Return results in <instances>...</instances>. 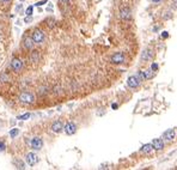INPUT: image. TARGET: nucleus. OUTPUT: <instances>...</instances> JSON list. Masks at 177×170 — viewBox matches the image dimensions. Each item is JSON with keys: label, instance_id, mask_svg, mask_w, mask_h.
Masks as SVG:
<instances>
[{"label": "nucleus", "instance_id": "1", "mask_svg": "<svg viewBox=\"0 0 177 170\" xmlns=\"http://www.w3.org/2000/svg\"><path fill=\"white\" fill-rule=\"evenodd\" d=\"M19 101L22 102V103H25V104H32L34 102H35V96H34L31 92L24 91L19 95Z\"/></svg>", "mask_w": 177, "mask_h": 170}, {"label": "nucleus", "instance_id": "2", "mask_svg": "<svg viewBox=\"0 0 177 170\" xmlns=\"http://www.w3.org/2000/svg\"><path fill=\"white\" fill-rule=\"evenodd\" d=\"M110 62L115 64V65H120V64H123L125 62V54L122 52H116L114 53L111 58H110Z\"/></svg>", "mask_w": 177, "mask_h": 170}, {"label": "nucleus", "instance_id": "3", "mask_svg": "<svg viewBox=\"0 0 177 170\" xmlns=\"http://www.w3.org/2000/svg\"><path fill=\"white\" fill-rule=\"evenodd\" d=\"M152 59H153V50L151 48H145L141 52V55H140L141 62H147V61L152 60Z\"/></svg>", "mask_w": 177, "mask_h": 170}, {"label": "nucleus", "instance_id": "4", "mask_svg": "<svg viewBox=\"0 0 177 170\" xmlns=\"http://www.w3.org/2000/svg\"><path fill=\"white\" fill-rule=\"evenodd\" d=\"M120 18L122 20H129L132 18V10L128 6H122L120 9Z\"/></svg>", "mask_w": 177, "mask_h": 170}, {"label": "nucleus", "instance_id": "5", "mask_svg": "<svg viewBox=\"0 0 177 170\" xmlns=\"http://www.w3.org/2000/svg\"><path fill=\"white\" fill-rule=\"evenodd\" d=\"M30 146L31 148H34V150H41V148L43 147V140L41 139L40 137H34L30 141Z\"/></svg>", "mask_w": 177, "mask_h": 170}, {"label": "nucleus", "instance_id": "6", "mask_svg": "<svg viewBox=\"0 0 177 170\" xmlns=\"http://www.w3.org/2000/svg\"><path fill=\"white\" fill-rule=\"evenodd\" d=\"M32 40H34V42H35V43H42L43 41H44V34H43V31L40 30V29L34 30V32H32Z\"/></svg>", "mask_w": 177, "mask_h": 170}, {"label": "nucleus", "instance_id": "7", "mask_svg": "<svg viewBox=\"0 0 177 170\" xmlns=\"http://www.w3.org/2000/svg\"><path fill=\"white\" fill-rule=\"evenodd\" d=\"M25 161H26V164H28V165L34 167L35 164H37V162H38V157H37V155H36V153H34V152H29L28 155H26Z\"/></svg>", "mask_w": 177, "mask_h": 170}, {"label": "nucleus", "instance_id": "8", "mask_svg": "<svg viewBox=\"0 0 177 170\" xmlns=\"http://www.w3.org/2000/svg\"><path fill=\"white\" fill-rule=\"evenodd\" d=\"M64 131L67 135H73L77 132V125L74 124V122H67V124L65 125Z\"/></svg>", "mask_w": 177, "mask_h": 170}, {"label": "nucleus", "instance_id": "9", "mask_svg": "<svg viewBox=\"0 0 177 170\" xmlns=\"http://www.w3.org/2000/svg\"><path fill=\"white\" fill-rule=\"evenodd\" d=\"M162 138L165 141H172L176 138V131L174 130V128H170V130H168V131H165L164 133H163Z\"/></svg>", "mask_w": 177, "mask_h": 170}, {"label": "nucleus", "instance_id": "10", "mask_svg": "<svg viewBox=\"0 0 177 170\" xmlns=\"http://www.w3.org/2000/svg\"><path fill=\"white\" fill-rule=\"evenodd\" d=\"M23 67V62L20 59H17V58H13L12 61H11V69L15 71V72H19L20 70H22Z\"/></svg>", "mask_w": 177, "mask_h": 170}, {"label": "nucleus", "instance_id": "11", "mask_svg": "<svg viewBox=\"0 0 177 170\" xmlns=\"http://www.w3.org/2000/svg\"><path fill=\"white\" fill-rule=\"evenodd\" d=\"M139 84H140V80L137 76H131L127 79V85L129 87H132V89H137V87L139 86Z\"/></svg>", "mask_w": 177, "mask_h": 170}, {"label": "nucleus", "instance_id": "12", "mask_svg": "<svg viewBox=\"0 0 177 170\" xmlns=\"http://www.w3.org/2000/svg\"><path fill=\"white\" fill-rule=\"evenodd\" d=\"M152 146L154 150L157 151H162L164 148V139L163 138H156L152 140Z\"/></svg>", "mask_w": 177, "mask_h": 170}, {"label": "nucleus", "instance_id": "13", "mask_svg": "<svg viewBox=\"0 0 177 170\" xmlns=\"http://www.w3.org/2000/svg\"><path fill=\"white\" fill-rule=\"evenodd\" d=\"M64 128H65V125H64L61 121H55V122H53V125H52V131H53L54 133H60V132H62Z\"/></svg>", "mask_w": 177, "mask_h": 170}, {"label": "nucleus", "instance_id": "14", "mask_svg": "<svg viewBox=\"0 0 177 170\" xmlns=\"http://www.w3.org/2000/svg\"><path fill=\"white\" fill-rule=\"evenodd\" d=\"M34 40L32 37H25L24 41H23V46H24V48L26 49H32L34 48Z\"/></svg>", "mask_w": 177, "mask_h": 170}, {"label": "nucleus", "instance_id": "15", "mask_svg": "<svg viewBox=\"0 0 177 170\" xmlns=\"http://www.w3.org/2000/svg\"><path fill=\"white\" fill-rule=\"evenodd\" d=\"M152 150H154L153 146H152V142H151V144H145V145H142V146L140 147V152H141V153H145V155L151 153Z\"/></svg>", "mask_w": 177, "mask_h": 170}, {"label": "nucleus", "instance_id": "16", "mask_svg": "<svg viewBox=\"0 0 177 170\" xmlns=\"http://www.w3.org/2000/svg\"><path fill=\"white\" fill-rule=\"evenodd\" d=\"M142 73H144V77H145V80L147 79H152L154 77V71L152 69H148V70H144L142 71Z\"/></svg>", "mask_w": 177, "mask_h": 170}, {"label": "nucleus", "instance_id": "17", "mask_svg": "<svg viewBox=\"0 0 177 170\" xmlns=\"http://www.w3.org/2000/svg\"><path fill=\"white\" fill-rule=\"evenodd\" d=\"M30 60L32 61V62H37V61L40 60V53L38 50H32L31 54H30Z\"/></svg>", "mask_w": 177, "mask_h": 170}, {"label": "nucleus", "instance_id": "18", "mask_svg": "<svg viewBox=\"0 0 177 170\" xmlns=\"http://www.w3.org/2000/svg\"><path fill=\"white\" fill-rule=\"evenodd\" d=\"M15 165L17 169H25V164H24V162L23 161H20V159H15Z\"/></svg>", "mask_w": 177, "mask_h": 170}, {"label": "nucleus", "instance_id": "19", "mask_svg": "<svg viewBox=\"0 0 177 170\" xmlns=\"http://www.w3.org/2000/svg\"><path fill=\"white\" fill-rule=\"evenodd\" d=\"M18 134H19V130H18V128H12V130L10 131V137L11 138H16Z\"/></svg>", "mask_w": 177, "mask_h": 170}, {"label": "nucleus", "instance_id": "20", "mask_svg": "<svg viewBox=\"0 0 177 170\" xmlns=\"http://www.w3.org/2000/svg\"><path fill=\"white\" fill-rule=\"evenodd\" d=\"M46 22H47V25H48L49 28H54V26H55V19L54 18H48Z\"/></svg>", "mask_w": 177, "mask_h": 170}, {"label": "nucleus", "instance_id": "21", "mask_svg": "<svg viewBox=\"0 0 177 170\" xmlns=\"http://www.w3.org/2000/svg\"><path fill=\"white\" fill-rule=\"evenodd\" d=\"M32 11H34V7H32V6H29V7L26 9V11H25V15L26 16H31L32 15Z\"/></svg>", "mask_w": 177, "mask_h": 170}, {"label": "nucleus", "instance_id": "22", "mask_svg": "<svg viewBox=\"0 0 177 170\" xmlns=\"http://www.w3.org/2000/svg\"><path fill=\"white\" fill-rule=\"evenodd\" d=\"M29 118H30V114H29V113H26V114H24V115H20V116H18L19 120H28Z\"/></svg>", "mask_w": 177, "mask_h": 170}, {"label": "nucleus", "instance_id": "23", "mask_svg": "<svg viewBox=\"0 0 177 170\" xmlns=\"http://www.w3.org/2000/svg\"><path fill=\"white\" fill-rule=\"evenodd\" d=\"M48 1L47 0H41V1H37L36 4H35V6H37V7H40V6H42V5H44V4H47Z\"/></svg>", "mask_w": 177, "mask_h": 170}, {"label": "nucleus", "instance_id": "24", "mask_svg": "<svg viewBox=\"0 0 177 170\" xmlns=\"http://www.w3.org/2000/svg\"><path fill=\"white\" fill-rule=\"evenodd\" d=\"M5 148H6V145H5V142H3V141H0V152H3V151H5Z\"/></svg>", "mask_w": 177, "mask_h": 170}, {"label": "nucleus", "instance_id": "25", "mask_svg": "<svg viewBox=\"0 0 177 170\" xmlns=\"http://www.w3.org/2000/svg\"><path fill=\"white\" fill-rule=\"evenodd\" d=\"M38 93H40V95H44V93H47V89H46V87H41V89L38 90Z\"/></svg>", "mask_w": 177, "mask_h": 170}, {"label": "nucleus", "instance_id": "26", "mask_svg": "<svg viewBox=\"0 0 177 170\" xmlns=\"http://www.w3.org/2000/svg\"><path fill=\"white\" fill-rule=\"evenodd\" d=\"M0 80L6 81V80H9V77L6 76V74H1V76H0Z\"/></svg>", "mask_w": 177, "mask_h": 170}, {"label": "nucleus", "instance_id": "27", "mask_svg": "<svg viewBox=\"0 0 177 170\" xmlns=\"http://www.w3.org/2000/svg\"><path fill=\"white\" fill-rule=\"evenodd\" d=\"M151 69H152V70H153V71L156 72V71H157V70H158V64H156V62H154V64H152V66H151Z\"/></svg>", "mask_w": 177, "mask_h": 170}, {"label": "nucleus", "instance_id": "28", "mask_svg": "<svg viewBox=\"0 0 177 170\" xmlns=\"http://www.w3.org/2000/svg\"><path fill=\"white\" fill-rule=\"evenodd\" d=\"M31 20H32L31 16H28V17H26V18L24 19V23H30V22H31Z\"/></svg>", "mask_w": 177, "mask_h": 170}, {"label": "nucleus", "instance_id": "29", "mask_svg": "<svg viewBox=\"0 0 177 170\" xmlns=\"http://www.w3.org/2000/svg\"><path fill=\"white\" fill-rule=\"evenodd\" d=\"M162 37H163V38H166V37H169V34H168V31H163V34H162Z\"/></svg>", "mask_w": 177, "mask_h": 170}, {"label": "nucleus", "instance_id": "30", "mask_svg": "<svg viewBox=\"0 0 177 170\" xmlns=\"http://www.w3.org/2000/svg\"><path fill=\"white\" fill-rule=\"evenodd\" d=\"M111 108H113L114 110H116L117 108H119V104H117V103H113V104H111Z\"/></svg>", "mask_w": 177, "mask_h": 170}, {"label": "nucleus", "instance_id": "31", "mask_svg": "<svg viewBox=\"0 0 177 170\" xmlns=\"http://www.w3.org/2000/svg\"><path fill=\"white\" fill-rule=\"evenodd\" d=\"M159 29H160V26H159V25H156L154 28H153V31H154V32H157Z\"/></svg>", "mask_w": 177, "mask_h": 170}, {"label": "nucleus", "instance_id": "32", "mask_svg": "<svg viewBox=\"0 0 177 170\" xmlns=\"http://www.w3.org/2000/svg\"><path fill=\"white\" fill-rule=\"evenodd\" d=\"M99 169H108V167H107V164H102L99 167Z\"/></svg>", "mask_w": 177, "mask_h": 170}, {"label": "nucleus", "instance_id": "33", "mask_svg": "<svg viewBox=\"0 0 177 170\" xmlns=\"http://www.w3.org/2000/svg\"><path fill=\"white\" fill-rule=\"evenodd\" d=\"M16 9H17V10H20V9H22V4H19V5L17 6V7H16Z\"/></svg>", "mask_w": 177, "mask_h": 170}, {"label": "nucleus", "instance_id": "34", "mask_svg": "<svg viewBox=\"0 0 177 170\" xmlns=\"http://www.w3.org/2000/svg\"><path fill=\"white\" fill-rule=\"evenodd\" d=\"M151 1H152V3H160L162 0H151Z\"/></svg>", "mask_w": 177, "mask_h": 170}, {"label": "nucleus", "instance_id": "35", "mask_svg": "<svg viewBox=\"0 0 177 170\" xmlns=\"http://www.w3.org/2000/svg\"><path fill=\"white\" fill-rule=\"evenodd\" d=\"M60 1H62V3H68L70 0H60Z\"/></svg>", "mask_w": 177, "mask_h": 170}, {"label": "nucleus", "instance_id": "36", "mask_svg": "<svg viewBox=\"0 0 177 170\" xmlns=\"http://www.w3.org/2000/svg\"><path fill=\"white\" fill-rule=\"evenodd\" d=\"M1 1H3V3H9L10 0H1Z\"/></svg>", "mask_w": 177, "mask_h": 170}, {"label": "nucleus", "instance_id": "37", "mask_svg": "<svg viewBox=\"0 0 177 170\" xmlns=\"http://www.w3.org/2000/svg\"><path fill=\"white\" fill-rule=\"evenodd\" d=\"M20 1H24V0H20Z\"/></svg>", "mask_w": 177, "mask_h": 170}]
</instances>
